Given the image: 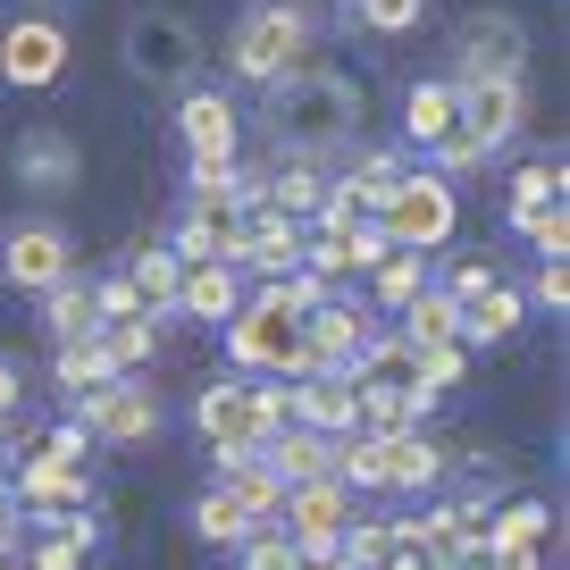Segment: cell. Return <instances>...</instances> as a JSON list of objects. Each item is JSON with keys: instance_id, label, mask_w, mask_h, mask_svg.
Segmentation results:
<instances>
[{"instance_id": "obj_13", "label": "cell", "mask_w": 570, "mask_h": 570, "mask_svg": "<svg viewBox=\"0 0 570 570\" xmlns=\"http://www.w3.org/2000/svg\"><path fill=\"white\" fill-rule=\"evenodd\" d=\"M59 68H68V35H59V18H9L0 26V76L26 92L59 85Z\"/></svg>"}, {"instance_id": "obj_16", "label": "cell", "mask_w": 570, "mask_h": 570, "mask_svg": "<svg viewBox=\"0 0 570 570\" xmlns=\"http://www.w3.org/2000/svg\"><path fill=\"white\" fill-rule=\"evenodd\" d=\"M18 503L35 520H59L68 529L76 512H92V479H85V462H59V453H35V462L18 470Z\"/></svg>"}, {"instance_id": "obj_21", "label": "cell", "mask_w": 570, "mask_h": 570, "mask_svg": "<svg viewBox=\"0 0 570 570\" xmlns=\"http://www.w3.org/2000/svg\"><path fill=\"white\" fill-rule=\"evenodd\" d=\"M9 168H18V185H42V194H59V185H76V142L51 135V126H35V135H18V151H9Z\"/></svg>"}, {"instance_id": "obj_19", "label": "cell", "mask_w": 570, "mask_h": 570, "mask_svg": "<svg viewBox=\"0 0 570 570\" xmlns=\"http://www.w3.org/2000/svg\"><path fill=\"white\" fill-rule=\"evenodd\" d=\"M336 445L344 436H320V428H277L261 445V462L277 487H311V479H336Z\"/></svg>"}, {"instance_id": "obj_9", "label": "cell", "mask_w": 570, "mask_h": 570, "mask_svg": "<svg viewBox=\"0 0 570 570\" xmlns=\"http://www.w3.org/2000/svg\"><path fill=\"white\" fill-rule=\"evenodd\" d=\"M0 277L18 285V294H51L59 277H76L68 227H51V218H26V227H9V235H0Z\"/></svg>"}, {"instance_id": "obj_17", "label": "cell", "mask_w": 570, "mask_h": 570, "mask_svg": "<svg viewBox=\"0 0 570 570\" xmlns=\"http://www.w3.org/2000/svg\"><path fill=\"white\" fill-rule=\"evenodd\" d=\"M285 386H294V428H320V436H353L361 428L353 370H311V377H285Z\"/></svg>"}, {"instance_id": "obj_24", "label": "cell", "mask_w": 570, "mask_h": 570, "mask_svg": "<svg viewBox=\"0 0 570 570\" xmlns=\"http://www.w3.org/2000/svg\"><path fill=\"white\" fill-rule=\"evenodd\" d=\"M520 320H529V294H512V285H487L479 303H462V344H503Z\"/></svg>"}, {"instance_id": "obj_38", "label": "cell", "mask_w": 570, "mask_h": 570, "mask_svg": "<svg viewBox=\"0 0 570 570\" xmlns=\"http://www.w3.org/2000/svg\"><path fill=\"white\" fill-rule=\"evenodd\" d=\"M512 235H529L546 261H562L570 252V210H529V218H512Z\"/></svg>"}, {"instance_id": "obj_14", "label": "cell", "mask_w": 570, "mask_h": 570, "mask_svg": "<svg viewBox=\"0 0 570 570\" xmlns=\"http://www.w3.org/2000/svg\"><path fill=\"white\" fill-rule=\"evenodd\" d=\"M361 344H370V311L327 294L320 311H303V370H294V377H311V370H353Z\"/></svg>"}, {"instance_id": "obj_6", "label": "cell", "mask_w": 570, "mask_h": 570, "mask_svg": "<svg viewBox=\"0 0 570 570\" xmlns=\"http://www.w3.org/2000/svg\"><path fill=\"white\" fill-rule=\"evenodd\" d=\"M436 470H445V453L428 445L420 428H403V436H370V428H353V436L336 445V479H344V487L420 495V487H436Z\"/></svg>"}, {"instance_id": "obj_40", "label": "cell", "mask_w": 570, "mask_h": 570, "mask_svg": "<svg viewBox=\"0 0 570 570\" xmlns=\"http://www.w3.org/2000/svg\"><path fill=\"white\" fill-rule=\"evenodd\" d=\"M487 285H495V268H487V261H453V277H445V294H453V303H479Z\"/></svg>"}, {"instance_id": "obj_23", "label": "cell", "mask_w": 570, "mask_h": 570, "mask_svg": "<svg viewBox=\"0 0 570 570\" xmlns=\"http://www.w3.org/2000/svg\"><path fill=\"white\" fill-rule=\"evenodd\" d=\"M453 126H462V92H453V85H411L403 92V135L420 142V151H436Z\"/></svg>"}, {"instance_id": "obj_26", "label": "cell", "mask_w": 570, "mask_h": 570, "mask_svg": "<svg viewBox=\"0 0 570 570\" xmlns=\"http://www.w3.org/2000/svg\"><path fill=\"white\" fill-rule=\"evenodd\" d=\"M336 185L361 202V218H377V202H386L394 185H403V151H353V168H344Z\"/></svg>"}, {"instance_id": "obj_1", "label": "cell", "mask_w": 570, "mask_h": 570, "mask_svg": "<svg viewBox=\"0 0 570 570\" xmlns=\"http://www.w3.org/2000/svg\"><path fill=\"white\" fill-rule=\"evenodd\" d=\"M370 118V92L344 68H294L268 85V135H277L285 160H320V151H344Z\"/></svg>"}, {"instance_id": "obj_33", "label": "cell", "mask_w": 570, "mask_h": 570, "mask_svg": "<svg viewBox=\"0 0 570 570\" xmlns=\"http://www.w3.org/2000/svg\"><path fill=\"white\" fill-rule=\"evenodd\" d=\"M101 344H109V361H118L126 377L151 361V344H160V320H126V327H101Z\"/></svg>"}, {"instance_id": "obj_12", "label": "cell", "mask_w": 570, "mask_h": 570, "mask_svg": "<svg viewBox=\"0 0 570 570\" xmlns=\"http://www.w3.org/2000/svg\"><path fill=\"white\" fill-rule=\"evenodd\" d=\"M353 520H361V512H353V487H344V479L285 487V503H277V529L294 537V546H336Z\"/></svg>"}, {"instance_id": "obj_35", "label": "cell", "mask_w": 570, "mask_h": 570, "mask_svg": "<svg viewBox=\"0 0 570 570\" xmlns=\"http://www.w3.org/2000/svg\"><path fill=\"white\" fill-rule=\"evenodd\" d=\"M235 553H244V570H294V553H303V546H294V537L277 529V520H261V529H252Z\"/></svg>"}, {"instance_id": "obj_4", "label": "cell", "mask_w": 570, "mask_h": 570, "mask_svg": "<svg viewBox=\"0 0 570 570\" xmlns=\"http://www.w3.org/2000/svg\"><path fill=\"white\" fill-rule=\"evenodd\" d=\"M303 51H311V9L303 0H252L244 18H235V35H227V68L252 76V85H277V76L311 68Z\"/></svg>"}, {"instance_id": "obj_15", "label": "cell", "mask_w": 570, "mask_h": 570, "mask_svg": "<svg viewBox=\"0 0 570 570\" xmlns=\"http://www.w3.org/2000/svg\"><path fill=\"white\" fill-rule=\"evenodd\" d=\"M177 135H185V160L194 168H235V101L218 85H194L185 92V109H177Z\"/></svg>"}, {"instance_id": "obj_36", "label": "cell", "mask_w": 570, "mask_h": 570, "mask_svg": "<svg viewBox=\"0 0 570 570\" xmlns=\"http://www.w3.org/2000/svg\"><path fill=\"white\" fill-rule=\"evenodd\" d=\"M92 320H101V327H126V320H151V311H142V294H135L126 277H101V285H92Z\"/></svg>"}, {"instance_id": "obj_11", "label": "cell", "mask_w": 570, "mask_h": 570, "mask_svg": "<svg viewBox=\"0 0 570 570\" xmlns=\"http://www.w3.org/2000/svg\"><path fill=\"white\" fill-rule=\"evenodd\" d=\"M235 268H261L268 285L294 277L303 268V218L268 210V202H244V218H235Z\"/></svg>"}, {"instance_id": "obj_43", "label": "cell", "mask_w": 570, "mask_h": 570, "mask_svg": "<svg viewBox=\"0 0 570 570\" xmlns=\"http://www.w3.org/2000/svg\"><path fill=\"white\" fill-rule=\"evenodd\" d=\"M294 570H353V562H344L336 546H303V553H294Z\"/></svg>"}, {"instance_id": "obj_32", "label": "cell", "mask_w": 570, "mask_h": 570, "mask_svg": "<svg viewBox=\"0 0 570 570\" xmlns=\"http://www.w3.org/2000/svg\"><path fill=\"white\" fill-rule=\"evenodd\" d=\"M420 285H428V261H420V252H386V261H377V311H403Z\"/></svg>"}, {"instance_id": "obj_5", "label": "cell", "mask_w": 570, "mask_h": 570, "mask_svg": "<svg viewBox=\"0 0 570 570\" xmlns=\"http://www.w3.org/2000/svg\"><path fill=\"white\" fill-rule=\"evenodd\" d=\"M453 218H462V202H453V185L436 177V168H403V185H394L386 202H377V244L386 252H445L453 244Z\"/></svg>"}, {"instance_id": "obj_42", "label": "cell", "mask_w": 570, "mask_h": 570, "mask_svg": "<svg viewBox=\"0 0 570 570\" xmlns=\"http://www.w3.org/2000/svg\"><path fill=\"white\" fill-rule=\"evenodd\" d=\"M76 562H85V537H68V529H59L51 546L35 553V570H76Z\"/></svg>"}, {"instance_id": "obj_37", "label": "cell", "mask_w": 570, "mask_h": 570, "mask_svg": "<svg viewBox=\"0 0 570 570\" xmlns=\"http://www.w3.org/2000/svg\"><path fill=\"white\" fill-rule=\"evenodd\" d=\"M420 9H428V0H353V18L370 26V35H411Z\"/></svg>"}, {"instance_id": "obj_27", "label": "cell", "mask_w": 570, "mask_h": 570, "mask_svg": "<svg viewBox=\"0 0 570 570\" xmlns=\"http://www.w3.org/2000/svg\"><path fill=\"white\" fill-rule=\"evenodd\" d=\"M487 537H495V553H546V537H553V512L546 503H503L495 520H487Z\"/></svg>"}, {"instance_id": "obj_45", "label": "cell", "mask_w": 570, "mask_h": 570, "mask_svg": "<svg viewBox=\"0 0 570 570\" xmlns=\"http://www.w3.org/2000/svg\"><path fill=\"white\" fill-rule=\"evenodd\" d=\"M18 411V361H0V420Z\"/></svg>"}, {"instance_id": "obj_28", "label": "cell", "mask_w": 570, "mask_h": 570, "mask_svg": "<svg viewBox=\"0 0 570 570\" xmlns=\"http://www.w3.org/2000/svg\"><path fill=\"white\" fill-rule=\"evenodd\" d=\"M177 277H185V261L168 244H151V252H135V268H126V285H135L142 294V311H151V320H160L168 303H177Z\"/></svg>"}, {"instance_id": "obj_30", "label": "cell", "mask_w": 570, "mask_h": 570, "mask_svg": "<svg viewBox=\"0 0 570 570\" xmlns=\"http://www.w3.org/2000/svg\"><path fill=\"white\" fill-rule=\"evenodd\" d=\"M529 210H562V160H529L512 177V218H529Z\"/></svg>"}, {"instance_id": "obj_18", "label": "cell", "mask_w": 570, "mask_h": 570, "mask_svg": "<svg viewBox=\"0 0 570 570\" xmlns=\"http://www.w3.org/2000/svg\"><path fill=\"white\" fill-rule=\"evenodd\" d=\"M453 92H462V142L479 151V160H495L503 142L520 135L529 92H520V85H453Z\"/></svg>"}, {"instance_id": "obj_44", "label": "cell", "mask_w": 570, "mask_h": 570, "mask_svg": "<svg viewBox=\"0 0 570 570\" xmlns=\"http://www.w3.org/2000/svg\"><path fill=\"white\" fill-rule=\"evenodd\" d=\"M9 537H18V487L0 479V546H9Z\"/></svg>"}, {"instance_id": "obj_22", "label": "cell", "mask_w": 570, "mask_h": 570, "mask_svg": "<svg viewBox=\"0 0 570 570\" xmlns=\"http://www.w3.org/2000/svg\"><path fill=\"white\" fill-rule=\"evenodd\" d=\"M403 344L411 353H436V344H462V303H453L445 285H420L403 303Z\"/></svg>"}, {"instance_id": "obj_46", "label": "cell", "mask_w": 570, "mask_h": 570, "mask_svg": "<svg viewBox=\"0 0 570 570\" xmlns=\"http://www.w3.org/2000/svg\"><path fill=\"white\" fill-rule=\"evenodd\" d=\"M0 570H18V562H9V553H0Z\"/></svg>"}, {"instance_id": "obj_25", "label": "cell", "mask_w": 570, "mask_h": 570, "mask_svg": "<svg viewBox=\"0 0 570 570\" xmlns=\"http://www.w3.org/2000/svg\"><path fill=\"white\" fill-rule=\"evenodd\" d=\"M42 327H51L59 344H85V336H101V320H92V285H85V277H59L51 294H42Z\"/></svg>"}, {"instance_id": "obj_41", "label": "cell", "mask_w": 570, "mask_h": 570, "mask_svg": "<svg viewBox=\"0 0 570 570\" xmlns=\"http://www.w3.org/2000/svg\"><path fill=\"white\" fill-rule=\"evenodd\" d=\"M529 294H537L546 311H562V303H570V268H562V261H546V268H537V285H529Z\"/></svg>"}, {"instance_id": "obj_8", "label": "cell", "mask_w": 570, "mask_h": 570, "mask_svg": "<svg viewBox=\"0 0 570 570\" xmlns=\"http://www.w3.org/2000/svg\"><path fill=\"white\" fill-rule=\"evenodd\" d=\"M520 59H529V35L520 18H462V51H453V85H520Z\"/></svg>"}, {"instance_id": "obj_7", "label": "cell", "mask_w": 570, "mask_h": 570, "mask_svg": "<svg viewBox=\"0 0 570 570\" xmlns=\"http://www.w3.org/2000/svg\"><path fill=\"white\" fill-rule=\"evenodd\" d=\"M194 68H202V42H194V26H185L177 9H135V18H126V76H142V85H185Z\"/></svg>"}, {"instance_id": "obj_29", "label": "cell", "mask_w": 570, "mask_h": 570, "mask_svg": "<svg viewBox=\"0 0 570 570\" xmlns=\"http://www.w3.org/2000/svg\"><path fill=\"white\" fill-rule=\"evenodd\" d=\"M109 377H126V370L109 361V344H101V336L59 344V386H68V394H92V386H109Z\"/></svg>"}, {"instance_id": "obj_2", "label": "cell", "mask_w": 570, "mask_h": 570, "mask_svg": "<svg viewBox=\"0 0 570 570\" xmlns=\"http://www.w3.org/2000/svg\"><path fill=\"white\" fill-rule=\"evenodd\" d=\"M327 303V285L311 277V268H294V277L261 285V294H244V311L227 320V353L235 370H268V377H294L303 370V311Z\"/></svg>"}, {"instance_id": "obj_39", "label": "cell", "mask_w": 570, "mask_h": 570, "mask_svg": "<svg viewBox=\"0 0 570 570\" xmlns=\"http://www.w3.org/2000/svg\"><path fill=\"white\" fill-rule=\"evenodd\" d=\"M462 370H470V344H436V353H420V386L428 394L462 386Z\"/></svg>"}, {"instance_id": "obj_20", "label": "cell", "mask_w": 570, "mask_h": 570, "mask_svg": "<svg viewBox=\"0 0 570 570\" xmlns=\"http://www.w3.org/2000/svg\"><path fill=\"white\" fill-rule=\"evenodd\" d=\"M168 311H185V320H235V311H244V277H235V261H194L177 277V303Z\"/></svg>"}, {"instance_id": "obj_34", "label": "cell", "mask_w": 570, "mask_h": 570, "mask_svg": "<svg viewBox=\"0 0 570 570\" xmlns=\"http://www.w3.org/2000/svg\"><path fill=\"white\" fill-rule=\"evenodd\" d=\"M194 529L210 537V546H244V537H252V520H244V512H235V503H227V495L210 487V495L194 503Z\"/></svg>"}, {"instance_id": "obj_31", "label": "cell", "mask_w": 570, "mask_h": 570, "mask_svg": "<svg viewBox=\"0 0 570 570\" xmlns=\"http://www.w3.org/2000/svg\"><path fill=\"white\" fill-rule=\"evenodd\" d=\"M336 553H344L353 570H386V562H394V520H353V529L336 537Z\"/></svg>"}, {"instance_id": "obj_3", "label": "cell", "mask_w": 570, "mask_h": 570, "mask_svg": "<svg viewBox=\"0 0 570 570\" xmlns=\"http://www.w3.org/2000/svg\"><path fill=\"white\" fill-rule=\"evenodd\" d=\"M194 428H202V445L218 453V470L252 462L277 428H294V386H244V377H218V386L194 394Z\"/></svg>"}, {"instance_id": "obj_10", "label": "cell", "mask_w": 570, "mask_h": 570, "mask_svg": "<svg viewBox=\"0 0 570 570\" xmlns=\"http://www.w3.org/2000/svg\"><path fill=\"white\" fill-rule=\"evenodd\" d=\"M76 411H85V436H101V445H142L151 428H160V394L151 386H135V377H109V386H92V394H76Z\"/></svg>"}]
</instances>
